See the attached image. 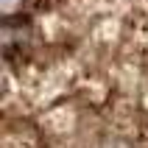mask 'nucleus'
Instances as JSON below:
<instances>
[{"instance_id": "f257e3e1", "label": "nucleus", "mask_w": 148, "mask_h": 148, "mask_svg": "<svg viewBox=\"0 0 148 148\" xmlns=\"http://www.w3.org/2000/svg\"><path fill=\"white\" fill-rule=\"evenodd\" d=\"M67 6H73V0H25L23 8H28L31 14H42V17H53L59 11H64Z\"/></svg>"}]
</instances>
